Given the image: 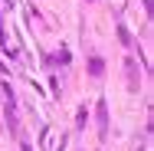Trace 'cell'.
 Instances as JSON below:
<instances>
[{"label": "cell", "mask_w": 154, "mask_h": 151, "mask_svg": "<svg viewBox=\"0 0 154 151\" xmlns=\"http://www.w3.org/2000/svg\"><path fill=\"white\" fill-rule=\"evenodd\" d=\"M95 112H98V135L105 138V135H108V105H105V102H98V105H95Z\"/></svg>", "instance_id": "1"}, {"label": "cell", "mask_w": 154, "mask_h": 151, "mask_svg": "<svg viewBox=\"0 0 154 151\" xmlns=\"http://www.w3.org/2000/svg\"><path fill=\"white\" fill-rule=\"evenodd\" d=\"M89 72H92L95 79H98V76H102V72H105V62L98 59V56H92V59H89Z\"/></svg>", "instance_id": "2"}, {"label": "cell", "mask_w": 154, "mask_h": 151, "mask_svg": "<svg viewBox=\"0 0 154 151\" xmlns=\"http://www.w3.org/2000/svg\"><path fill=\"white\" fill-rule=\"evenodd\" d=\"M118 36H122V43H125V46H131V33H128V30H125V27H122V23H118Z\"/></svg>", "instance_id": "3"}, {"label": "cell", "mask_w": 154, "mask_h": 151, "mask_svg": "<svg viewBox=\"0 0 154 151\" xmlns=\"http://www.w3.org/2000/svg\"><path fill=\"white\" fill-rule=\"evenodd\" d=\"M0 43H3V46H7V36H3V23H0Z\"/></svg>", "instance_id": "4"}, {"label": "cell", "mask_w": 154, "mask_h": 151, "mask_svg": "<svg viewBox=\"0 0 154 151\" xmlns=\"http://www.w3.org/2000/svg\"><path fill=\"white\" fill-rule=\"evenodd\" d=\"M23 151H33V148H30V145H23Z\"/></svg>", "instance_id": "5"}]
</instances>
